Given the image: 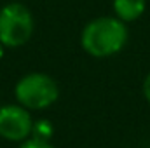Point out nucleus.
Returning a JSON list of instances; mask_svg holds the SVG:
<instances>
[{"label":"nucleus","mask_w":150,"mask_h":148,"mask_svg":"<svg viewBox=\"0 0 150 148\" xmlns=\"http://www.w3.org/2000/svg\"><path fill=\"white\" fill-rule=\"evenodd\" d=\"M14 94L26 110H44L58 99V85L49 75L30 73L16 84Z\"/></svg>","instance_id":"7ed1b4c3"},{"label":"nucleus","mask_w":150,"mask_h":148,"mask_svg":"<svg viewBox=\"0 0 150 148\" xmlns=\"http://www.w3.org/2000/svg\"><path fill=\"white\" fill-rule=\"evenodd\" d=\"M33 33V18L26 5L11 2L0 9V42L5 47H21Z\"/></svg>","instance_id":"f03ea898"},{"label":"nucleus","mask_w":150,"mask_h":148,"mask_svg":"<svg viewBox=\"0 0 150 148\" xmlns=\"http://www.w3.org/2000/svg\"><path fill=\"white\" fill-rule=\"evenodd\" d=\"M2 56H4V44L0 42V59H2Z\"/></svg>","instance_id":"1a4fd4ad"},{"label":"nucleus","mask_w":150,"mask_h":148,"mask_svg":"<svg viewBox=\"0 0 150 148\" xmlns=\"http://www.w3.org/2000/svg\"><path fill=\"white\" fill-rule=\"evenodd\" d=\"M32 132L35 134L37 140H44V141H47L49 136L52 134V127H51V124H49L47 120H40V122H37V124L33 125V131H32Z\"/></svg>","instance_id":"423d86ee"},{"label":"nucleus","mask_w":150,"mask_h":148,"mask_svg":"<svg viewBox=\"0 0 150 148\" xmlns=\"http://www.w3.org/2000/svg\"><path fill=\"white\" fill-rule=\"evenodd\" d=\"M33 131V122L25 106L5 105L0 108V136L9 141H25Z\"/></svg>","instance_id":"20e7f679"},{"label":"nucleus","mask_w":150,"mask_h":148,"mask_svg":"<svg viewBox=\"0 0 150 148\" xmlns=\"http://www.w3.org/2000/svg\"><path fill=\"white\" fill-rule=\"evenodd\" d=\"M147 7V0H113V12L124 23L136 21Z\"/></svg>","instance_id":"39448f33"},{"label":"nucleus","mask_w":150,"mask_h":148,"mask_svg":"<svg viewBox=\"0 0 150 148\" xmlns=\"http://www.w3.org/2000/svg\"><path fill=\"white\" fill-rule=\"evenodd\" d=\"M143 96H145V99L150 103V73L143 80Z\"/></svg>","instance_id":"6e6552de"},{"label":"nucleus","mask_w":150,"mask_h":148,"mask_svg":"<svg viewBox=\"0 0 150 148\" xmlns=\"http://www.w3.org/2000/svg\"><path fill=\"white\" fill-rule=\"evenodd\" d=\"M127 42V28L117 16L96 18L82 30L80 44L93 58H108L122 51Z\"/></svg>","instance_id":"f257e3e1"},{"label":"nucleus","mask_w":150,"mask_h":148,"mask_svg":"<svg viewBox=\"0 0 150 148\" xmlns=\"http://www.w3.org/2000/svg\"><path fill=\"white\" fill-rule=\"evenodd\" d=\"M19 148H54L51 143L44 141V140H37V138H32V140H26Z\"/></svg>","instance_id":"0eeeda50"}]
</instances>
